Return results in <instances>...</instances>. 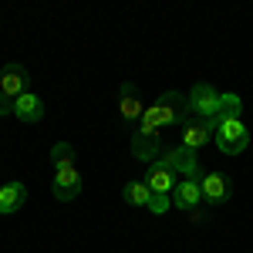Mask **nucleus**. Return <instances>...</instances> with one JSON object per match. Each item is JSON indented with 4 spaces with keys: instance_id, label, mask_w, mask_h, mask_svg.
Segmentation results:
<instances>
[{
    "instance_id": "1",
    "label": "nucleus",
    "mask_w": 253,
    "mask_h": 253,
    "mask_svg": "<svg viewBox=\"0 0 253 253\" xmlns=\"http://www.w3.org/2000/svg\"><path fill=\"white\" fill-rule=\"evenodd\" d=\"M189 118L193 115H189L186 95H179V91H162V95L145 108V115L138 118L135 132H162V128H169V125H186Z\"/></svg>"
},
{
    "instance_id": "2",
    "label": "nucleus",
    "mask_w": 253,
    "mask_h": 253,
    "mask_svg": "<svg viewBox=\"0 0 253 253\" xmlns=\"http://www.w3.org/2000/svg\"><path fill=\"white\" fill-rule=\"evenodd\" d=\"M213 142H216V149H219L223 156H240V152H247V145H250V128H247L243 118H236V122H219L216 132H213Z\"/></svg>"
},
{
    "instance_id": "3",
    "label": "nucleus",
    "mask_w": 253,
    "mask_h": 253,
    "mask_svg": "<svg viewBox=\"0 0 253 253\" xmlns=\"http://www.w3.org/2000/svg\"><path fill=\"white\" fill-rule=\"evenodd\" d=\"M159 162L166 166V169H172L175 175H186V179H203V166H199V152H193V149H186V145H175V149H166L162 156H159Z\"/></svg>"
},
{
    "instance_id": "4",
    "label": "nucleus",
    "mask_w": 253,
    "mask_h": 253,
    "mask_svg": "<svg viewBox=\"0 0 253 253\" xmlns=\"http://www.w3.org/2000/svg\"><path fill=\"white\" fill-rule=\"evenodd\" d=\"M186 101H189V115H196V118H216L219 91H216L210 81H196L193 91L186 95Z\"/></svg>"
},
{
    "instance_id": "5",
    "label": "nucleus",
    "mask_w": 253,
    "mask_h": 253,
    "mask_svg": "<svg viewBox=\"0 0 253 253\" xmlns=\"http://www.w3.org/2000/svg\"><path fill=\"white\" fill-rule=\"evenodd\" d=\"M27 91H31V71H27L24 64H17V61L3 64V71H0V95L17 101V98L27 95Z\"/></svg>"
},
{
    "instance_id": "6",
    "label": "nucleus",
    "mask_w": 253,
    "mask_h": 253,
    "mask_svg": "<svg viewBox=\"0 0 253 253\" xmlns=\"http://www.w3.org/2000/svg\"><path fill=\"white\" fill-rule=\"evenodd\" d=\"M199 189H203V203L206 206H223L233 196V182H230V175H223V172H206L199 179Z\"/></svg>"
},
{
    "instance_id": "7",
    "label": "nucleus",
    "mask_w": 253,
    "mask_h": 253,
    "mask_svg": "<svg viewBox=\"0 0 253 253\" xmlns=\"http://www.w3.org/2000/svg\"><path fill=\"white\" fill-rule=\"evenodd\" d=\"M213 132H216V122L213 118H189L186 125H182V142L179 145H186V149H193V152H199L210 138H213Z\"/></svg>"
},
{
    "instance_id": "8",
    "label": "nucleus",
    "mask_w": 253,
    "mask_h": 253,
    "mask_svg": "<svg viewBox=\"0 0 253 253\" xmlns=\"http://www.w3.org/2000/svg\"><path fill=\"white\" fill-rule=\"evenodd\" d=\"M81 172L75 166H68V169H54V182H51V189H54V199L61 203H71V199H78L81 196Z\"/></svg>"
},
{
    "instance_id": "9",
    "label": "nucleus",
    "mask_w": 253,
    "mask_h": 253,
    "mask_svg": "<svg viewBox=\"0 0 253 253\" xmlns=\"http://www.w3.org/2000/svg\"><path fill=\"white\" fill-rule=\"evenodd\" d=\"M145 115V105L138 101V95H135V84H122L118 88V118L122 122H128V125H138V118Z\"/></svg>"
},
{
    "instance_id": "10",
    "label": "nucleus",
    "mask_w": 253,
    "mask_h": 253,
    "mask_svg": "<svg viewBox=\"0 0 253 253\" xmlns=\"http://www.w3.org/2000/svg\"><path fill=\"white\" fill-rule=\"evenodd\" d=\"M199 203H203V189H199L196 179H182V182H175V189H172V206H175V210L193 213V210H199Z\"/></svg>"
},
{
    "instance_id": "11",
    "label": "nucleus",
    "mask_w": 253,
    "mask_h": 253,
    "mask_svg": "<svg viewBox=\"0 0 253 253\" xmlns=\"http://www.w3.org/2000/svg\"><path fill=\"white\" fill-rule=\"evenodd\" d=\"M132 156L138 162H156L162 156V135L159 132H135L132 135Z\"/></svg>"
},
{
    "instance_id": "12",
    "label": "nucleus",
    "mask_w": 253,
    "mask_h": 253,
    "mask_svg": "<svg viewBox=\"0 0 253 253\" xmlns=\"http://www.w3.org/2000/svg\"><path fill=\"white\" fill-rule=\"evenodd\" d=\"M14 118H20L24 125H38L41 118H44V101H41V95H34V91L20 95L14 101Z\"/></svg>"
},
{
    "instance_id": "13",
    "label": "nucleus",
    "mask_w": 253,
    "mask_h": 253,
    "mask_svg": "<svg viewBox=\"0 0 253 253\" xmlns=\"http://www.w3.org/2000/svg\"><path fill=\"white\" fill-rule=\"evenodd\" d=\"M145 186H149L152 193H159V196H172L175 172H172V169H166L162 162H152V166H149V175H145Z\"/></svg>"
},
{
    "instance_id": "14",
    "label": "nucleus",
    "mask_w": 253,
    "mask_h": 253,
    "mask_svg": "<svg viewBox=\"0 0 253 253\" xmlns=\"http://www.w3.org/2000/svg\"><path fill=\"white\" fill-rule=\"evenodd\" d=\"M27 203V186L24 182H7V186H0V216H10L17 213L20 206Z\"/></svg>"
},
{
    "instance_id": "15",
    "label": "nucleus",
    "mask_w": 253,
    "mask_h": 253,
    "mask_svg": "<svg viewBox=\"0 0 253 253\" xmlns=\"http://www.w3.org/2000/svg\"><path fill=\"white\" fill-rule=\"evenodd\" d=\"M236 118H243V98L236 95V91H226V95H219V108H216V125L219 122H236Z\"/></svg>"
},
{
    "instance_id": "16",
    "label": "nucleus",
    "mask_w": 253,
    "mask_h": 253,
    "mask_svg": "<svg viewBox=\"0 0 253 253\" xmlns=\"http://www.w3.org/2000/svg\"><path fill=\"white\" fill-rule=\"evenodd\" d=\"M122 199L128 203V206H149V199H152V189L145 186V182H138V179H132V182H125V189H122Z\"/></svg>"
},
{
    "instance_id": "17",
    "label": "nucleus",
    "mask_w": 253,
    "mask_h": 253,
    "mask_svg": "<svg viewBox=\"0 0 253 253\" xmlns=\"http://www.w3.org/2000/svg\"><path fill=\"white\" fill-rule=\"evenodd\" d=\"M51 162H54V169H68V166H75V145L58 142V145L51 149Z\"/></svg>"
},
{
    "instance_id": "18",
    "label": "nucleus",
    "mask_w": 253,
    "mask_h": 253,
    "mask_svg": "<svg viewBox=\"0 0 253 253\" xmlns=\"http://www.w3.org/2000/svg\"><path fill=\"white\" fill-rule=\"evenodd\" d=\"M169 206H172V196H159V193H152V199H149V213H156V216H162V213H169Z\"/></svg>"
},
{
    "instance_id": "19",
    "label": "nucleus",
    "mask_w": 253,
    "mask_h": 253,
    "mask_svg": "<svg viewBox=\"0 0 253 253\" xmlns=\"http://www.w3.org/2000/svg\"><path fill=\"white\" fill-rule=\"evenodd\" d=\"M0 115H14V98L0 95Z\"/></svg>"
},
{
    "instance_id": "20",
    "label": "nucleus",
    "mask_w": 253,
    "mask_h": 253,
    "mask_svg": "<svg viewBox=\"0 0 253 253\" xmlns=\"http://www.w3.org/2000/svg\"><path fill=\"white\" fill-rule=\"evenodd\" d=\"M206 210H203V206H199V210H193V213H189V219H193V223H206Z\"/></svg>"
}]
</instances>
